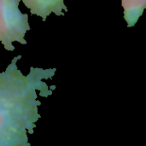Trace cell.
Wrapping results in <instances>:
<instances>
[{
	"mask_svg": "<svg viewBox=\"0 0 146 146\" xmlns=\"http://www.w3.org/2000/svg\"><path fill=\"white\" fill-rule=\"evenodd\" d=\"M15 56L6 70L0 73V146L30 145L28 133L33 134L36 122L41 117L38 92L51 95L44 79L54 75L56 69L31 68L27 75L18 69Z\"/></svg>",
	"mask_w": 146,
	"mask_h": 146,
	"instance_id": "6da1fadb",
	"label": "cell"
},
{
	"mask_svg": "<svg viewBox=\"0 0 146 146\" xmlns=\"http://www.w3.org/2000/svg\"><path fill=\"white\" fill-rule=\"evenodd\" d=\"M21 0H0V43L9 51L15 47L13 43L27 44L25 34L30 30L27 14L19 9Z\"/></svg>",
	"mask_w": 146,
	"mask_h": 146,
	"instance_id": "7a4b0ae2",
	"label": "cell"
},
{
	"mask_svg": "<svg viewBox=\"0 0 146 146\" xmlns=\"http://www.w3.org/2000/svg\"><path fill=\"white\" fill-rule=\"evenodd\" d=\"M25 6L30 9L32 15L40 16L45 21L51 13L56 15H64V11L68 9L64 4V0H21Z\"/></svg>",
	"mask_w": 146,
	"mask_h": 146,
	"instance_id": "3957f363",
	"label": "cell"
},
{
	"mask_svg": "<svg viewBox=\"0 0 146 146\" xmlns=\"http://www.w3.org/2000/svg\"><path fill=\"white\" fill-rule=\"evenodd\" d=\"M124 9V19L127 27H133L142 15L146 7V0H122Z\"/></svg>",
	"mask_w": 146,
	"mask_h": 146,
	"instance_id": "277c9868",
	"label": "cell"
}]
</instances>
